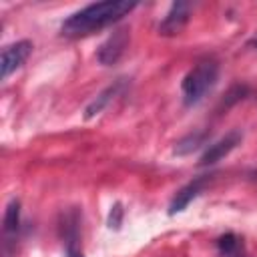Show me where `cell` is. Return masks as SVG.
I'll return each mask as SVG.
<instances>
[{
	"instance_id": "52a82bcc",
	"label": "cell",
	"mask_w": 257,
	"mask_h": 257,
	"mask_svg": "<svg viewBox=\"0 0 257 257\" xmlns=\"http://www.w3.org/2000/svg\"><path fill=\"white\" fill-rule=\"evenodd\" d=\"M191 4L189 2H173L165 14V18L159 22V34L161 36H177L191 18Z\"/></svg>"
},
{
	"instance_id": "7c38bea8",
	"label": "cell",
	"mask_w": 257,
	"mask_h": 257,
	"mask_svg": "<svg viewBox=\"0 0 257 257\" xmlns=\"http://www.w3.org/2000/svg\"><path fill=\"white\" fill-rule=\"evenodd\" d=\"M207 141H209V133H207V131H195V133H189V135H185L181 141L175 143L173 153L179 155V157L191 155L193 151H197V149H201L203 145H207Z\"/></svg>"
},
{
	"instance_id": "8fae6325",
	"label": "cell",
	"mask_w": 257,
	"mask_h": 257,
	"mask_svg": "<svg viewBox=\"0 0 257 257\" xmlns=\"http://www.w3.org/2000/svg\"><path fill=\"white\" fill-rule=\"evenodd\" d=\"M217 253L219 257H247L243 239L235 233H225L217 239Z\"/></svg>"
},
{
	"instance_id": "5bb4252c",
	"label": "cell",
	"mask_w": 257,
	"mask_h": 257,
	"mask_svg": "<svg viewBox=\"0 0 257 257\" xmlns=\"http://www.w3.org/2000/svg\"><path fill=\"white\" fill-rule=\"evenodd\" d=\"M120 223H122V207H120V203H114L110 207V213H108V227L118 229Z\"/></svg>"
},
{
	"instance_id": "277c9868",
	"label": "cell",
	"mask_w": 257,
	"mask_h": 257,
	"mask_svg": "<svg viewBox=\"0 0 257 257\" xmlns=\"http://www.w3.org/2000/svg\"><path fill=\"white\" fill-rule=\"evenodd\" d=\"M241 141H243L241 131H229L227 135H223L215 143L207 145V149L203 151V155L199 159V167H211V165L223 161L231 151H235L241 145Z\"/></svg>"
},
{
	"instance_id": "5b68a950",
	"label": "cell",
	"mask_w": 257,
	"mask_h": 257,
	"mask_svg": "<svg viewBox=\"0 0 257 257\" xmlns=\"http://www.w3.org/2000/svg\"><path fill=\"white\" fill-rule=\"evenodd\" d=\"M32 42L30 40H16L8 46H4L2 56H0V76L6 80L12 72H16L32 54Z\"/></svg>"
},
{
	"instance_id": "9a60e30c",
	"label": "cell",
	"mask_w": 257,
	"mask_h": 257,
	"mask_svg": "<svg viewBox=\"0 0 257 257\" xmlns=\"http://www.w3.org/2000/svg\"><path fill=\"white\" fill-rule=\"evenodd\" d=\"M251 44H253V46H255V48H257V36H255V38H253V40H251Z\"/></svg>"
},
{
	"instance_id": "4fadbf2b",
	"label": "cell",
	"mask_w": 257,
	"mask_h": 257,
	"mask_svg": "<svg viewBox=\"0 0 257 257\" xmlns=\"http://www.w3.org/2000/svg\"><path fill=\"white\" fill-rule=\"evenodd\" d=\"M247 94H249V86L247 84H233L225 92V96L221 100V108H231L233 104H237L239 100H243Z\"/></svg>"
},
{
	"instance_id": "3957f363",
	"label": "cell",
	"mask_w": 257,
	"mask_h": 257,
	"mask_svg": "<svg viewBox=\"0 0 257 257\" xmlns=\"http://www.w3.org/2000/svg\"><path fill=\"white\" fill-rule=\"evenodd\" d=\"M128 40H131V34H128V28H116V30H112L108 36H106V40L98 46V50H96V60H98V64H102V66H112V64H116L120 58H122V54H124V50H126V46H128Z\"/></svg>"
},
{
	"instance_id": "6da1fadb",
	"label": "cell",
	"mask_w": 257,
	"mask_h": 257,
	"mask_svg": "<svg viewBox=\"0 0 257 257\" xmlns=\"http://www.w3.org/2000/svg\"><path fill=\"white\" fill-rule=\"evenodd\" d=\"M139 2H128V0H106V2H94L88 4L76 12H72L62 24H60V34L64 36H86L92 32H98L120 18H124L131 10H135Z\"/></svg>"
},
{
	"instance_id": "8992f818",
	"label": "cell",
	"mask_w": 257,
	"mask_h": 257,
	"mask_svg": "<svg viewBox=\"0 0 257 257\" xmlns=\"http://www.w3.org/2000/svg\"><path fill=\"white\" fill-rule=\"evenodd\" d=\"M78 223H80V213L76 209H70L62 215L60 221V235H62V243H64V255L66 257H84L82 249H80V231H78Z\"/></svg>"
},
{
	"instance_id": "9c48e42d",
	"label": "cell",
	"mask_w": 257,
	"mask_h": 257,
	"mask_svg": "<svg viewBox=\"0 0 257 257\" xmlns=\"http://www.w3.org/2000/svg\"><path fill=\"white\" fill-rule=\"evenodd\" d=\"M2 231H4V249L8 251V245L14 243L18 231H20V201L18 199H10L4 211V219H2Z\"/></svg>"
},
{
	"instance_id": "30bf717a",
	"label": "cell",
	"mask_w": 257,
	"mask_h": 257,
	"mask_svg": "<svg viewBox=\"0 0 257 257\" xmlns=\"http://www.w3.org/2000/svg\"><path fill=\"white\" fill-rule=\"evenodd\" d=\"M122 78H118V80H114L112 84H108L106 88H102L98 94H96V98H92L88 104H86V108H84V118L88 120V118H94L98 112H102L106 106H108V102L120 92V88H122Z\"/></svg>"
},
{
	"instance_id": "7a4b0ae2",
	"label": "cell",
	"mask_w": 257,
	"mask_h": 257,
	"mask_svg": "<svg viewBox=\"0 0 257 257\" xmlns=\"http://www.w3.org/2000/svg\"><path fill=\"white\" fill-rule=\"evenodd\" d=\"M219 78V64L213 60H203L197 62L183 78L181 82V94H183V102L185 106H195L199 104L207 92L213 90V86L217 84Z\"/></svg>"
},
{
	"instance_id": "ba28073f",
	"label": "cell",
	"mask_w": 257,
	"mask_h": 257,
	"mask_svg": "<svg viewBox=\"0 0 257 257\" xmlns=\"http://www.w3.org/2000/svg\"><path fill=\"white\" fill-rule=\"evenodd\" d=\"M209 181H211V175H199V177L191 179L187 185H183V187L175 193V197L171 199L169 215H177V213L185 211V209L205 191V187L209 185Z\"/></svg>"
}]
</instances>
